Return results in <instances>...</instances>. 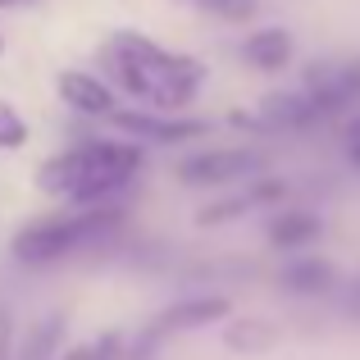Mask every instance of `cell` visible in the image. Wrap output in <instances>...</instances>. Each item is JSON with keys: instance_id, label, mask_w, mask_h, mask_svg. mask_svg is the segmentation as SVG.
<instances>
[{"instance_id": "obj_1", "label": "cell", "mask_w": 360, "mask_h": 360, "mask_svg": "<svg viewBox=\"0 0 360 360\" xmlns=\"http://www.w3.org/2000/svg\"><path fill=\"white\" fill-rule=\"evenodd\" d=\"M101 73L123 101L165 115H187L210 82V64L201 55L169 51L132 27H119L101 41Z\"/></svg>"}, {"instance_id": "obj_2", "label": "cell", "mask_w": 360, "mask_h": 360, "mask_svg": "<svg viewBox=\"0 0 360 360\" xmlns=\"http://www.w3.org/2000/svg\"><path fill=\"white\" fill-rule=\"evenodd\" d=\"M146 169V146L132 137H87L60 146L37 165L32 183L41 196L60 205H105V201H123L137 174Z\"/></svg>"}, {"instance_id": "obj_3", "label": "cell", "mask_w": 360, "mask_h": 360, "mask_svg": "<svg viewBox=\"0 0 360 360\" xmlns=\"http://www.w3.org/2000/svg\"><path fill=\"white\" fill-rule=\"evenodd\" d=\"M128 224V205L105 201V205H60L51 214H37L9 238V255L23 269H51L69 255L87 251L96 242H110Z\"/></svg>"}, {"instance_id": "obj_4", "label": "cell", "mask_w": 360, "mask_h": 360, "mask_svg": "<svg viewBox=\"0 0 360 360\" xmlns=\"http://www.w3.org/2000/svg\"><path fill=\"white\" fill-rule=\"evenodd\" d=\"M229 315H233V297H224V292H196V297H178L174 306L155 310V315H150L146 324L137 328V338L123 347V360H155L169 342H174V338L201 333V328H210V324H224Z\"/></svg>"}, {"instance_id": "obj_5", "label": "cell", "mask_w": 360, "mask_h": 360, "mask_svg": "<svg viewBox=\"0 0 360 360\" xmlns=\"http://www.w3.org/2000/svg\"><path fill=\"white\" fill-rule=\"evenodd\" d=\"M269 169V155L255 146H201L174 165V183L192 192H229Z\"/></svg>"}, {"instance_id": "obj_6", "label": "cell", "mask_w": 360, "mask_h": 360, "mask_svg": "<svg viewBox=\"0 0 360 360\" xmlns=\"http://www.w3.org/2000/svg\"><path fill=\"white\" fill-rule=\"evenodd\" d=\"M105 123L119 137H132L141 146H187V141L210 137V119L165 115V110H146V105H119Z\"/></svg>"}, {"instance_id": "obj_7", "label": "cell", "mask_w": 360, "mask_h": 360, "mask_svg": "<svg viewBox=\"0 0 360 360\" xmlns=\"http://www.w3.org/2000/svg\"><path fill=\"white\" fill-rule=\"evenodd\" d=\"M55 96L78 119H96V123H105L123 105V96L105 82V73H91V69H60L55 73Z\"/></svg>"}, {"instance_id": "obj_8", "label": "cell", "mask_w": 360, "mask_h": 360, "mask_svg": "<svg viewBox=\"0 0 360 360\" xmlns=\"http://www.w3.org/2000/svg\"><path fill=\"white\" fill-rule=\"evenodd\" d=\"M319 238H324V219L315 210H306V205H274L269 224H264V242L288 255L310 251Z\"/></svg>"}, {"instance_id": "obj_9", "label": "cell", "mask_w": 360, "mask_h": 360, "mask_svg": "<svg viewBox=\"0 0 360 360\" xmlns=\"http://www.w3.org/2000/svg\"><path fill=\"white\" fill-rule=\"evenodd\" d=\"M278 288L288 292V297H301V301L333 297V292H338V264L324 260V255L297 251V255H292V260L278 269Z\"/></svg>"}, {"instance_id": "obj_10", "label": "cell", "mask_w": 360, "mask_h": 360, "mask_svg": "<svg viewBox=\"0 0 360 360\" xmlns=\"http://www.w3.org/2000/svg\"><path fill=\"white\" fill-rule=\"evenodd\" d=\"M238 55L251 64L255 73H283V69L292 64V55H297V41H292L288 27L264 23V27H251V32L242 37Z\"/></svg>"}, {"instance_id": "obj_11", "label": "cell", "mask_w": 360, "mask_h": 360, "mask_svg": "<svg viewBox=\"0 0 360 360\" xmlns=\"http://www.w3.org/2000/svg\"><path fill=\"white\" fill-rule=\"evenodd\" d=\"M301 96L310 101V110H315L319 123L352 115V101H347L342 82H338V64H310L306 78H301Z\"/></svg>"}, {"instance_id": "obj_12", "label": "cell", "mask_w": 360, "mask_h": 360, "mask_svg": "<svg viewBox=\"0 0 360 360\" xmlns=\"http://www.w3.org/2000/svg\"><path fill=\"white\" fill-rule=\"evenodd\" d=\"M255 115L264 119L269 132H301V128H315L319 123L315 110H310V101L301 96V91H269Z\"/></svg>"}, {"instance_id": "obj_13", "label": "cell", "mask_w": 360, "mask_h": 360, "mask_svg": "<svg viewBox=\"0 0 360 360\" xmlns=\"http://www.w3.org/2000/svg\"><path fill=\"white\" fill-rule=\"evenodd\" d=\"M283 342V328L274 319H224V347L238 356H260V352H274Z\"/></svg>"}, {"instance_id": "obj_14", "label": "cell", "mask_w": 360, "mask_h": 360, "mask_svg": "<svg viewBox=\"0 0 360 360\" xmlns=\"http://www.w3.org/2000/svg\"><path fill=\"white\" fill-rule=\"evenodd\" d=\"M246 210H255V205H251V196H246V187H229L224 196H214V201H205L201 210L192 214V224H196V229H224V224L242 219Z\"/></svg>"}, {"instance_id": "obj_15", "label": "cell", "mask_w": 360, "mask_h": 360, "mask_svg": "<svg viewBox=\"0 0 360 360\" xmlns=\"http://www.w3.org/2000/svg\"><path fill=\"white\" fill-rule=\"evenodd\" d=\"M55 360H123V333H101V338H87V342L60 347Z\"/></svg>"}, {"instance_id": "obj_16", "label": "cell", "mask_w": 360, "mask_h": 360, "mask_svg": "<svg viewBox=\"0 0 360 360\" xmlns=\"http://www.w3.org/2000/svg\"><path fill=\"white\" fill-rule=\"evenodd\" d=\"M32 141V123L18 115L14 101H0V155H14Z\"/></svg>"}, {"instance_id": "obj_17", "label": "cell", "mask_w": 360, "mask_h": 360, "mask_svg": "<svg viewBox=\"0 0 360 360\" xmlns=\"http://www.w3.org/2000/svg\"><path fill=\"white\" fill-rule=\"evenodd\" d=\"M201 14L219 18V23H251L255 9H260V0H192Z\"/></svg>"}, {"instance_id": "obj_18", "label": "cell", "mask_w": 360, "mask_h": 360, "mask_svg": "<svg viewBox=\"0 0 360 360\" xmlns=\"http://www.w3.org/2000/svg\"><path fill=\"white\" fill-rule=\"evenodd\" d=\"M60 333H64V319H60V315L41 319V328L32 333V342H27L23 360H55V352H60Z\"/></svg>"}, {"instance_id": "obj_19", "label": "cell", "mask_w": 360, "mask_h": 360, "mask_svg": "<svg viewBox=\"0 0 360 360\" xmlns=\"http://www.w3.org/2000/svg\"><path fill=\"white\" fill-rule=\"evenodd\" d=\"M338 82H342L352 110H360V55H356V60H342V64H338Z\"/></svg>"}, {"instance_id": "obj_20", "label": "cell", "mask_w": 360, "mask_h": 360, "mask_svg": "<svg viewBox=\"0 0 360 360\" xmlns=\"http://www.w3.org/2000/svg\"><path fill=\"white\" fill-rule=\"evenodd\" d=\"M9 338H14V324H9V310L0 306V360H9Z\"/></svg>"}, {"instance_id": "obj_21", "label": "cell", "mask_w": 360, "mask_h": 360, "mask_svg": "<svg viewBox=\"0 0 360 360\" xmlns=\"http://www.w3.org/2000/svg\"><path fill=\"white\" fill-rule=\"evenodd\" d=\"M342 141L352 146V141H360V110H352V119L342 123Z\"/></svg>"}, {"instance_id": "obj_22", "label": "cell", "mask_w": 360, "mask_h": 360, "mask_svg": "<svg viewBox=\"0 0 360 360\" xmlns=\"http://www.w3.org/2000/svg\"><path fill=\"white\" fill-rule=\"evenodd\" d=\"M347 310H352V315H360V278L352 283V301H347Z\"/></svg>"}, {"instance_id": "obj_23", "label": "cell", "mask_w": 360, "mask_h": 360, "mask_svg": "<svg viewBox=\"0 0 360 360\" xmlns=\"http://www.w3.org/2000/svg\"><path fill=\"white\" fill-rule=\"evenodd\" d=\"M347 165L360 169V141H352V146H347Z\"/></svg>"}, {"instance_id": "obj_24", "label": "cell", "mask_w": 360, "mask_h": 360, "mask_svg": "<svg viewBox=\"0 0 360 360\" xmlns=\"http://www.w3.org/2000/svg\"><path fill=\"white\" fill-rule=\"evenodd\" d=\"M14 5H23V0H0V9H14Z\"/></svg>"}, {"instance_id": "obj_25", "label": "cell", "mask_w": 360, "mask_h": 360, "mask_svg": "<svg viewBox=\"0 0 360 360\" xmlns=\"http://www.w3.org/2000/svg\"><path fill=\"white\" fill-rule=\"evenodd\" d=\"M0 60H5V32H0Z\"/></svg>"}]
</instances>
